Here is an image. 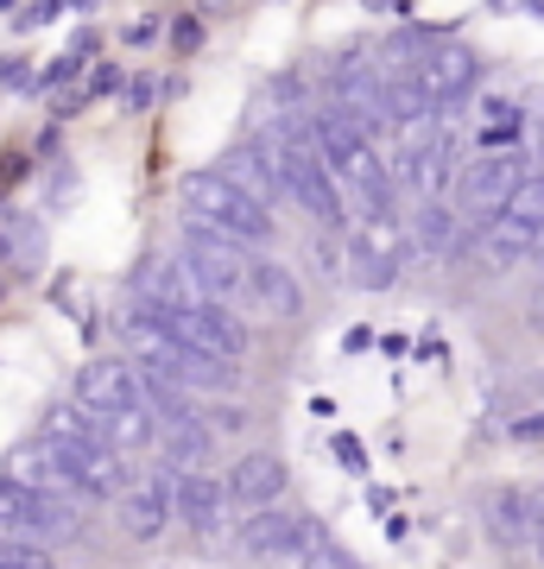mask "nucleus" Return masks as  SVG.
<instances>
[{"label":"nucleus","mask_w":544,"mask_h":569,"mask_svg":"<svg viewBox=\"0 0 544 569\" xmlns=\"http://www.w3.org/2000/svg\"><path fill=\"white\" fill-rule=\"evenodd\" d=\"M0 82H7V89H26V82H32L26 58H0Z\"/></svg>","instance_id":"21"},{"label":"nucleus","mask_w":544,"mask_h":569,"mask_svg":"<svg viewBox=\"0 0 544 569\" xmlns=\"http://www.w3.org/2000/svg\"><path fill=\"white\" fill-rule=\"evenodd\" d=\"M0 569H58V563H51V550H39V545L0 538Z\"/></svg>","instance_id":"20"},{"label":"nucleus","mask_w":544,"mask_h":569,"mask_svg":"<svg viewBox=\"0 0 544 569\" xmlns=\"http://www.w3.org/2000/svg\"><path fill=\"white\" fill-rule=\"evenodd\" d=\"M228 488V507L235 512H260V507H279L285 488H291V468L279 456H241V462L222 475Z\"/></svg>","instance_id":"15"},{"label":"nucleus","mask_w":544,"mask_h":569,"mask_svg":"<svg viewBox=\"0 0 544 569\" xmlns=\"http://www.w3.org/2000/svg\"><path fill=\"white\" fill-rule=\"evenodd\" d=\"M538 260H544V234H538Z\"/></svg>","instance_id":"22"},{"label":"nucleus","mask_w":544,"mask_h":569,"mask_svg":"<svg viewBox=\"0 0 544 569\" xmlns=\"http://www.w3.org/2000/svg\"><path fill=\"white\" fill-rule=\"evenodd\" d=\"M501 216H513V222H525V228H538V234H544V171H532V178L506 197Z\"/></svg>","instance_id":"19"},{"label":"nucleus","mask_w":544,"mask_h":569,"mask_svg":"<svg viewBox=\"0 0 544 569\" xmlns=\"http://www.w3.org/2000/svg\"><path fill=\"white\" fill-rule=\"evenodd\" d=\"M0 538H20L39 550L63 545V538H77V500H51V493H32L0 475Z\"/></svg>","instance_id":"6"},{"label":"nucleus","mask_w":544,"mask_h":569,"mask_svg":"<svg viewBox=\"0 0 544 569\" xmlns=\"http://www.w3.org/2000/svg\"><path fill=\"white\" fill-rule=\"evenodd\" d=\"M228 488H222V475L216 468H178L171 475V526H184L190 538H222L228 526Z\"/></svg>","instance_id":"8"},{"label":"nucleus","mask_w":544,"mask_h":569,"mask_svg":"<svg viewBox=\"0 0 544 569\" xmlns=\"http://www.w3.org/2000/svg\"><path fill=\"white\" fill-rule=\"evenodd\" d=\"M412 70V82L424 89V102L437 108H456L475 89V77H482V63H475V51H463V44H437V51H424V58H412L405 63Z\"/></svg>","instance_id":"11"},{"label":"nucleus","mask_w":544,"mask_h":569,"mask_svg":"<svg viewBox=\"0 0 544 569\" xmlns=\"http://www.w3.org/2000/svg\"><path fill=\"white\" fill-rule=\"evenodd\" d=\"M140 310H152V317H159L184 348H197V355H209V361L241 367L247 348H254L241 310L216 305V298H202V291H184V298H171V305H140Z\"/></svg>","instance_id":"4"},{"label":"nucleus","mask_w":544,"mask_h":569,"mask_svg":"<svg viewBox=\"0 0 544 569\" xmlns=\"http://www.w3.org/2000/svg\"><path fill=\"white\" fill-rule=\"evenodd\" d=\"M178 203H184V222L190 228H209L235 247H254V253H273L279 247V216L266 203H254L235 178H222L216 164L202 171H184L178 178Z\"/></svg>","instance_id":"2"},{"label":"nucleus","mask_w":544,"mask_h":569,"mask_svg":"<svg viewBox=\"0 0 544 569\" xmlns=\"http://www.w3.org/2000/svg\"><path fill=\"white\" fill-rule=\"evenodd\" d=\"M412 253H418L412 222H399L393 209H362V216L348 222V266H355V279H362L367 291H386V284L405 272Z\"/></svg>","instance_id":"5"},{"label":"nucleus","mask_w":544,"mask_h":569,"mask_svg":"<svg viewBox=\"0 0 544 569\" xmlns=\"http://www.w3.org/2000/svg\"><path fill=\"white\" fill-rule=\"evenodd\" d=\"M525 178H532V164H525L520 146H501V152H482L475 164H463V171H456V209H463V222L482 228L487 216H501L506 197H513Z\"/></svg>","instance_id":"7"},{"label":"nucleus","mask_w":544,"mask_h":569,"mask_svg":"<svg viewBox=\"0 0 544 569\" xmlns=\"http://www.w3.org/2000/svg\"><path fill=\"white\" fill-rule=\"evenodd\" d=\"M7 481H20V488L32 493H51V500H77V475H70V456H63L51 437H32V443H20L13 456H7Z\"/></svg>","instance_id":"14"},{"label":"nucleus","mask_w":544,"mask_h":569,"mask_svg":"<svg viewBox=\"0 0 544 569\" xmlns=\"http://www.w3.org/2000/svg\"><path fill=\"white\" fill-rule=\"evenodd\" d=\"M222 178H235L254 197V203H266V209H279L285 203V183H279V171H273V159H266V146L260 140H247V146H235L222 164H216Z\"/></svg>","instance_id":"16"},{"label":"nucleus","mask_w":544,"mask_h":569,"mask_svg":"<svg viewBox=\"0 0 544 569\" xmlns=\"http://www.w3.org/2000/svg\"><path fill=\"white\" fill-rule=\"evenodd\" d=\"M115 512H121L127 538H140V545L165 538V531H171V468L133 475V481L121 488V500H115Z\"/></svg>","instance_id":"13"},{"label":"nucleus","mask_w":544,"mask_h":569,"mask_svg":"<svg viewBox=\"0 0 544 569\" xmlns=\"http://www.w3.org/2000/svg\"><path fill=\"white\" fill-rule=\"evenodd\" d=\"M304 531H310V519H291V512H279V507H260V512H241V519H235V545H241L247 557H260V563L298 569Z\"/></svg>","instance_id":"12"},{"label":"nucleus","mask_w":544,"mask_h":569,"mask_svg":"<svg viewBox=\"0 0 544 569\" xmlns=\"http://www.w3.org/2000/svg\"><path fill=\"white\" fill-rule=\"evenodd\" d=\"M159 456H165L171 475H178V468H209V456H216V430H209L202 406L190 411V418H178V425H159Z\"/></svg>","instance_id":"17"},{"label":"nucleus","mask_w":544,"mask_h":569,"mask_svg":"<svg viewBox=\"0 0 544 569\" xmlns=\"http://www.w3.org/2000/svg\"><path fill=\"white\" fill-rule=\"evenodd\" d=\"M77 406L96 411V418H115V411H146V387L140 367L127 355H101V361H82L77 373Z\"/></svg>","instance_id":"9"},{"label":"nucleus","mask_w":544,"mask_h":569,"mask_svg":"<svg viewBox=\"0 0 544 569\" xmlns=\"http://www.w3.org/2000/svg\"><path fill=\"white\" fill-rule=\"evenodd\" d=\"M241 317H266V323H291V317H304L298 272H291V266H279L273 253H254V260H247Z\"/></svg>","instance_id":"10"},{"label":"nucleus","mask_w":544,"mask_h":569,"mask_svg":"<svg viewBox=\"0 0 544 569\" xmlns=\"http://www.w3.org/2000/svg\"><path fill=\"white\" fill-rule=\"evenodd\" d=\"M121 348H127V361L140 367V373H152V380H165V387L190 392V399H202V406L241 392V367L209 361V355H197V348H184L178 336L140 305H127V317H121Z\"/></svg>","instance_id":"1"},{"label":"nucleus","mask_w":544,"mask_h":569,"mask_svg":"<svg viewBox=\"0 0 544 569\" xmlns=\"http://www.w3.org/2000/svg\"><path fill=\"white\" fill-rule=\"evenodd\" d=\"M260 146H266V159H273V171H279V183H285V203H298L317 228H348V197H343V183L329 178V164L317 159L310 127L304 121H266Z\"/></svg>","instance_id":"3"},{"label":"nucleus","mask_w":544,"mask_h":569,"mask_svg":"<svg viewBox=\"0 0 544 569\" xmlns=\"http://www.w3.org/2000/svg\"><path fill=\"white\" fill-rule=\"evenodd\" d=\"M475 121H482V146H487V152L520 146V133H525V114L506 102V96H482V114H475Z\"/></svg>","instance_id":"18"}]
</instances>
